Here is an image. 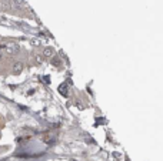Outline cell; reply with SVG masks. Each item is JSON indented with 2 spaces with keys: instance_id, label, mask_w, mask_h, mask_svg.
Here are the masks:
<instances>
[{
  "instance_id": "cell-1",
  "label": "cell",
  "mask_w": 163,
  "mask_h": 161,
  "mask_svg": "<svg viewBox=\"0 0 163 161\" xmlns=\"http://www.w3.org/2000/svg\"><path fill=\"white\" fill-rule=\"evenodd\" d=\"M5 50L7 54H10V56H13V54H17L19 53V50H20V47H19V44L16 43H9L5 46Z\"/></svg>"
},
{
  "instance_id": "cell-2",
  "label": "cell",
  "mask_w": 163,
  "mask_h": 161,
  "mask_svg": "<svg viewBox=\"0 0 163 161\" xmlns=\"http://www.w3.org/2000/svg\"><path fill=\"white\" fill-rule=\"evenodd\" d=\"M22 70H23V63H20V61L19 63H14V66H13V73L14 74H19Z\"/></svg>"
},
{
  "instance_id": "cell-3",
  "label": "cell",
  "mask_w": 163,
  "mask_h": 161,
  "mask_svg": "<svg viewBox=\"0 0 163 161\" xmlns=\"http://www.w3.org/2000/svg\"><path fill=\"white\" fill-rule=\"evenodd\" d=\"M43 56H44V57H52V56H53V48H52V47H46L43 50Z\"/></svg>"
},
{
  "instance_id": "cell-4",
  "label": "cell",
  "mask_w": 163,
  "mask_h": 161,
  "mask_svg": "<svg viewBox=\"0 0 163 161\" xmlns=\"http://www.w3.org/2000/svg\"><path fill=\"white\" fill-rule=\"evenodd\" d=\"M30 43H32L33 46H40V44H42V42H40L39 39H32V40H30Z\"/></svg>"
},
{
  "instance_id": "cell-5",
  "label": "cell",
  "mask_w": 163,
  "mask_h": 161,
  "mask_svg": "<svg viewBox=\"0 0 163 161\" xmlns=\"http://www.w3.org/2000/svg\"><path fill=\"white\" fill-rule=\"evenodd\" d=\"M60 93H62V94H67V88H66V86L65 87H63V86L60 87Z\"/></svg>"
},
{
  "instance_id": "cell-6",
  "label": "cell",
  "mask_w": 163,
  "mask_h": 161,
  "mask_svg": "<svg viewBox=\"0 0 163 161\" xmlns=\"http://www.w3.org/2000/svg\"><path fill=\"white\" fill-rule=\"evenodd\" d=\"M36 57H37V59H36V61H37V63H42V57H40V56H36Z\"/></svg>"
}]
</instances>
